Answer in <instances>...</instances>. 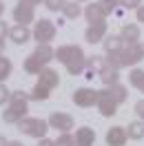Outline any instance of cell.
<instances>
[{"label": "cell", "instance_id": "obj_3", "mask_svg": "<svg viewBox=\"0 0 144 146\" xmlns=\"http://www.w3.org/2000/svg\"><path fill=\"white\" fill-rule=\"evenodd\" d=\"M49 128H51L49 122H45V119H40V117H25V119L18 122V131H22L29 137H36V139H42Z\"/></svg>", "mask_w": 144, "mask_h": 146}, {"label": "cell", "instance_id": "obj_23", "mask_svg": "<svg viewBox=\"0 0 144 146\" xmlns=\"http://www.w3.org/2000/svg\"><path fill=\"white\" fill-rule=\"evenodd\" d=\"M129 82L133 84L135 89H140L144 93V71L142 69H133V71L129 73Z\"/></svg>", "mask_w": 144, "mask_h": 146}, {"label": "cell", "instance_id": "obj_2", "mask_svg": "<svg viewBox=\"0 0 144 146\" xmlns=\"http://www.w3.org/2000/svg\"><path fill=\"white\" fill-rule=\"evenodd\" d=\"M27 102H29V95L22 91H11V100H9V106L7 111L2 113V119L7 122V124H18L20 119L27 117Z\"/></svg>", "mask_w": 144, "mask_h": 146}, {"label": "cell", "instance_id": "obj_34", "mask_svg": "<svg viewBox=\"0 0 144 146\" xmlns=\"http://www.w3.org/2000/svg\"><path fill=\"white\" fill-rule=\"evenodd\" d=\"M135 16H137V22H144V5H140L135 9Z\"/></svg>", "mask_w": 144, "mask_h": 146}, {"label": "cell", "instance_id": "obj_37", "mask_svg": "<svg viewBox=\"0 0 144 146\" xmlns=\"http://www.w3.org/2000/svg\"><path fill=\"white\" fill-rule=\"evenodd\" d=\"M9 146H25L22 142H9Z\"/></svg>", "mask_w": 144, "mask_h": 146}, {"label": "cell", "instance_id": "obj_6", "mask_svg": "<svg viewBox=\"0 0 144 146\" xmlns=\"http://www.w3.org/2000/svg\"><path fill=\"white\" fill-rule=\"evenodd\" d=\"M120 55H122V66H135L137 62L144 60V44H140V42L126 44L120 51Z\"/></svg>", "mask_w": 144, "mask_h": 146}, {"label": "cell", "instance_id": "obj_17", "mask_svg": "<svg viewBox=\"0 0 144 146\" xmlns=\"http://www.w3.org/2000/svg\"><path fill=\"white\" fill-rule=\"evenodd\" d=\"M107 66V58L102 55H91L87 58V69H89V75L87 78H93V75H100V71Z\"/></svg>", "mask_w": 144, "mask_h": 146}, {"label": "cell", "instance_id": "obj_20", "mask_svg": "<svg viewBox=\"0 0 144 146\" xmlns=\"http://www.w3.org/2000/svg\"><path fill=\"white\" fill-rule=\"evenodd\" d=\"M45 66H47V64L42 62V60H40L36 53H31L27 60H25V71H27V73H36V75H38V73L42 71Z\"/></svg>", "mask_w": 144, "mask_h": 146}, {"label": "cell", "instance_id": "obj_28", "mask_svg": "<svg viewBox=\"0 0 144 146\" xmlns=\"http://www.w3.org/2000/svg\"><path fill=\"white\" fill-rule=\"evenodd\" d=\"M49 11H62V7L67 5V0H45Z\"/></svg>", "mask_w": 144, "mask_h": 146}, {"label": "cell", "instance_id": "obj_30", "mask_svg": "<svg viewBox=\"0 0 144 146\" xmlns=\"http://www.w3.org/2000/svg\"><path fill=\"white\" fill-rule=\"evenodd\" d=\"M120 7H124V9H137L140 0H120Z\"/></svg>", "mask_w": 144, "mask_h": 146}, {"label": "cell", "instance_id": "obj_40", "mask_svg": "<svg viewBox=\"0 0 144 146\" xmlns=\"http://www.w3.org/2000/svg\"><path fill=\"white\" fill-rule=\"evenodd\" d=\"M29 2H31V5H40V0H29Z\"/></svg>", "mask_w": 144, "mask_h": 146}, {"label": "cell", "instance_id": "obj_38", "mask_svg": "<svg viewBox=\"0 0 144 146\" xmlns=\"http://www.w3.org/2000/svg\"><path fill=\"white\" fill-rule=\"evenodd\" d=\"M2 51H5V40H0V55H2Z\"/></svg>", "mask_w": 144, "mask_h": 146}, {"label": "cell", "instance_id": "obj_9", "mask_svg": "<svg viewBox=\"0 0 144 146\" xmlns=\"http://www.w3.org/2000/svg\"><path fill=\"white\" fill-rule=\"evenodd\" d=\"M98 109L104 117H113L117 113V102L113 100V95L109 93V89L100 91V100H98Z\"/></svg>", "mask_w": 144, "mask_h": 146}, {"label": "cell", "instance_id": "obj_29", "mask_svg": "<svg viewBox=\"0 0 144 146\" xmlns=\"http://www.w3.org/2000/svg\"><path fill=\"white\" fill-rule=\"evenodd\" d=\"M11 100V91L5 86V82H0V106L5 104V102H9Z\"/></svg>", "mask_w": 144, "mask_h": 146}, {"label": "cell", "instance_id": "obj_41", "mask_svg": "<svg viewBox=\"0 0 144 146\" xmlns=\"http://www.w3.org/2000/svg\"><path fill=\"white\" fill-rule=\"evenodd\" d=\"M75 2H84V0H75Z\"/></svg>", "mask_w": 144, "mask_h": 146}, {"label": "cell", "instance_id": "obj_14", "mask_svg": "<svg viewBox=\"0 0 144 146\" xmlns=\"http://www.w3.org/2000/svg\"><path fill=\"white\" fill-rule=\"evenodd\" d=\"M95 144V131L89 126H82L75 131V146H93Z\"/></svg>", "mask_w": 144, "mask_h": 146}, {"label": "cell", "instance_id": "obj_15", "mask_svg": "<svg viewBox=\"0 0 144 146\" xmlns=\"http://www.w3.org/2000/svg\"><path fill=\"white\" fill-rule=\"evenodd\" d=\"M120 38L124 40V44H135V42H140V27H137V25H122Z\"/></svg>", "mask_w": 144, "mask_h": 146}, {"label": "cell", "instance_id": "obj_24", "mask_svg": "<svg viewBox=\"0 0 144 146\" xmlns=\"http://www.w3.org/2000/svg\"><path fill=\"white\" fill-rule=\"evenodd\" d=\"M62 13H64V18L75 20L82 13V9H80V5H75V0H73V2H67V5L62 7Z\"/></svg>", "mask_w": 144, "mask_h": 146}, {"label": "cell", "instance_id": "obj_7", "mask_svg": "<svg viewBox=\"0 0 144 146\" xmlns=\"http://www.w3.org/2000/svg\"><path fill=\"white\" fill-rule=\"evenodd\" d=\"M33 18H36V5H31L29 0H20L13 9V20L27 27L29 22H33Z\"/></svg>", "mask_w": 144, "mask_h": 146}, {"label": "cell", "instance_id": "obj_13", "mask_svg": "<svg viewBox=\"0 0 144 146\" xmlns=\"http://www.w3.org/2000/svg\"><path fill=\"white\" fill-rule=\"evenodd\" d=\"M126 139H129V133H126L124 126H111L107 131V144L109 146H124Z\"/></svg>", "mask_w": 144, "mask_h": 146}, {"label": "cell", "instance_id": "obj_31", "mask_svg": "<svg viewBox=\"0 0 144 146\" xmlns=\"http://www.w3.org/2000/svg\"><path fill=\"white\" fill-rule=\"evenodd\" d=\"M100 2L104 5V9H107V11H113L117 5H120V0H100Z\"/></svg>", "mask_w": 144, "mask_h": 146}, {"label": "cell", "instance_id": "obj_32", "mask_svg": "<svg viewBox=\"0 0 144 146\" xmlns=\"http://www.w3.org/2000/svg\"><path fill=\"white\" fill-rule=\"evenodd\" d=\"M135 113H137V115H140V119L144 122V100H140L137 104H135Z\"/></svg>", "mask_w": 144, "mask_h": 146}, {"label": "cell", "instance_id": "obj_10", "mask_svg": "<svg viewBox=\"0 0 144 146\" xmlns=\"http://www.w3.org/2000/svg\"><path fill=\"white\" fill-rule=\"evenodd\" d=\"M107 38V22H93L87 27L84 31V40L89 42V44H95V42H102Z\"/></svg>", "mask_w": 144, "mask_h": 146}, {"label": "cell", "instance_id": "obj_25", "mask_svg": "<svg viewBox=\"0 0 144 146\" xmlns=\"http://www.w3.org/2000/svg\"><path fill=\"white\" fill-rule=\"evenodd\" d=\"M11 69H13L11 60H9V58H2V55H0V82H5V80L11 75Z\"/></svg>", "mask_w": 144, "mask_h": 146}, {"label": "cell", "instance_id": "obj_22", "mask_svg": "<svg viewBox=\"0 0 144 146\" xmlns=\"http://www.w3.org/2000/svg\"><path fill=\"white\" fill-rule=\"evenodd\" d=\"M109 89V93L113 95V100L117 102V104H122V102L126 100V95H129V91H126V86H122V84L117 82V84H113V86H107Z\"/></svg>", "mask_w": 144, "mask_h": 146}, {"label": "cell", "instance_id": "obj_26", "mask_svg": "<svg viewBox=\"0 0 144 146\" xmlns=\"http://www.w3.org/2000/svg\"><path fill=\"white\" fill-rule=\"evenodd\" d=\"M47 98H49V89L40 86V84H36L33 91L29 93V100H47Z\"/></svg>", "mask_w": 144, "mask_h": 146}, {"label": "cell", "instance_id": "obj_33", "mask_svg": "<svg viewBox=\"0 0 144 146\" xmlns=\"http://www.w3.org/2000/svg\"><path fill=\"white\" fill-rule=\"evenodd\" d=\"M9 33V27H7V22L5 20H0V40H5V36Z\"/></svg>", "mask_w": 144, "mask_h": 146}, {"label": "cell", "instance_id": "obj_1", "mask_svg": "<svg viewBox=\"0 0 144 146\" xmlns=\"http://www.w3.org/2000/svg\"><path fill=\"white\" fill-rule=\"evenodd\" d=\"M55 60L67 66V71L71 75H80L84 69H87V55L78 44H64V46H58L55 51Z\"/></svg>", "mask_w": 144, "mask_h": 146}, {"label": "cell", "instance_id": "obj_39", "mask_svg": "<svg viewBox=\"0 0 144 146\" xmlns=\"http://www.w3.org/2000/svg\"><path fill=\"white\" fill-rule=\"evenodd\" d=\"M2 13H5V5L0 2V16H2Z\"/></svg>", "mask_w": 144, "mask_h": 146}, {"label": "cell", "instance_id": "obj_18", "mask_svg": "<svg viewBox=\"0 0 144 146\" xmlns=\"http://www.w3.org/2000/svg\"><path fill=\"white\" fill-rule=\"evenodd\" d=\"M102 82L107 84V86H113V84H117L120 82V73H117V69H113V66H104L102 71H100V75H98Z\"/></svg>", "mask_w": 144, "mask_h": 146}, {"label": "cell", "instance_id": "obj_5", "mask_svg": "<svg viewBox=\"0 0 144 146\" xmlns=\"http://www.w3.org/2000/svg\"><path fill=\"white\" fill-rule=\"evenodd\" d=\"M33 38L38 40V44H49L55 38V25L51 20H38L36 27H33Z\"/></svg>", "mask_w": 144, "mask_h": 146}, {"label": "cell", "instance_id": "obj_11", "mask_svg": "<svg viewBox=\"0 0 144 146\" xmlns=\"http://www.w3.org/2000/svg\"><path fill=\"white\" fill-rule=\"evenodd\" d=\"M107 16H109V11L104 9L102 2H91V5H87V9H84V18L89 20L91 25L93 22H104Z\"/></svg>", "mask_w": 144, "mask_h": 146}, {"label": "cell", "instance_id": "obj_19", "mask_svg": "<svg viewBox=\"0 0 144 146\" xmlns=\"http://www.w3.org/2000/svg\"><path fill=\"white\" fill-rule=\"evenodd\" d=\"M102 42H104V51L107 53H117V51L124 49V40L120 36H107Z\"/></svg>", "mask_w": 144, "mask_h": 146}, {"label": "cell", "instance_id": "obj_36", "mask_svg": "<svg viewBox=\"0 0 144 146\" xmlns=\"http://www.w3.org/2000/svg\"><path fill=\"white\" fill-rule=\"evenodd\" d=\"M0 146H9V142H7V139H5L2 135H0Z\"/></svg>", "mask_w": 144, "mask_h": 146}, {"label": "cell", "instance_id": "obj_16", "mask_svg": "<svg viewBox=\"0 0 144 146\" xmlns=\"http://www.w3.org/2000/svg\"><path fill=\"white\" fill-rule=\"evenodd\" d=\"M33 36L31 31H29V27H25V25H16V27L9 29V38L16 42V44H25V42H29V38Z\"/></svg>", "mask_w": 144, "mask_h": 146}, {"label": "cell", "instance_id": "obj_35", "mask_svg": "<svg viewBox=\"0 0 144 146\" xmlns=\"http://www.w3.org/2000/svg\"><path fill=\"white\" fill-rule=\"evenodd\" d=\"M38 146H55V139H47V137H42Z\"/></svg>", "mask_w": 144, "mask_h": 146}, {"label": "cell", "instance_id": "obj_4", "mask_svg": "<svg viewBox=\"0 0 144 146\" xmlns=\"http://www.w3.org/2000/svg\"><path fill=\"white\" fill-rule=\"evenodd\" d=\"M71 100H73V104H75V106L87 109V106L98 104V100H100V91H95V89H89V86H82V89H75V91H73Z\"/></svg>", "mask_w": 144, "mask_h": 146}, {"label": "cell", "instance_id": "obj_12", "mask_svg": "<svg viewBox=\"0 0 144 146\" xmlns=\"http://www.w3.org/2000/svg\"><path fill=\"white\" fill-rule=\"evenodd\" d=\"M38 84L40 86H45V89H55L58 84H60V75H58V71H53V69H42V71L38 73Z\"/></svg>", "mask_w": 144, "mask_h": 146}, {"label": "cell", "instance_id": "obj_27", "mask_svg": "<svg viewBox=\"0 0 144 146\" xmlns=\"http://www.w3.org/2000/svg\"><path fill=\"white\" fill-rule=\"evenodd\" d=\"M55 146H75V137L69 135V133H62L55 139Z\"/></svg>", "mask_w": 144, "mask_h": 146}, {"label": "cell", "instance_id": "obj_8", "mask_svg": "<svg viewBox=\"0 0 144 146\" xmlns=\"http://www.w3.org/2000/svg\"><path fill=\"white\" fill-rule=\"evenodd\" d=\"M49 126L55 128V131H62V133H69L73 128V117L69 115V113H60V111H55V113H51L49 115Z\"/></svg>", "mask_w": 144, "mask_h": 146}, {"label": "cell", "instance_id": "obj_21", "mask_svg": "<svg viewBox=\"0 0 144 146\" xmlns=\"http://www.w3.org/2000/svg\"><path fill=\"white\" fill-rule=\"evenodd\" d=\"M126 133H129V137H131V139H142V137H144V122H142V119L131 122V124H129V128H126Z\"/></svg>", "mask_w": 144, "mask_h": 146}]
</instances>
